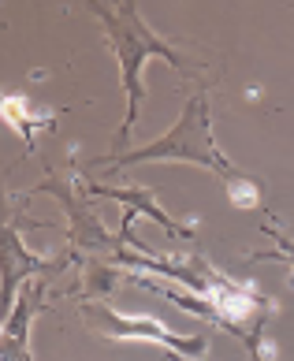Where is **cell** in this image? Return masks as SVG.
<instances>
[{
    "mask_svg": "<svg viewBox=\"0 0 294 361\" xmlns=\"http://www.w3.org/2000/svg\"><path fill=\"white\" fill-rule=\"evenodd\" d=\"M209 302H212V310H216L223 320H246L253 310H257V302L250 298L246 290H235V287H227V283H216V287H209Z\"/></svg>",
    "mask_w": 294,
    "mask_h": 361,
    "instance_id": "obj_1",
    "label": "cell"
},
{
    "mask_svg": "<svg viewBox=\"0 0 294 361\" xmlns=\"http://www.w3.org/2000/svg\"><path fill=\"white\" fill-rule=\"evenodd\" d=\"M112 336L119 339H157V343H171L168 328L160 320H149V317H116V331Z\"/></svg>",
    "mask_w": 294,
    "mask_h": 361,
    "instance_id": "obj_2",
    "label": "cell"
},
{
    "mask_svg": "<svg viewBox=\"0 0 294 361\" xmlns=\"http://www.w3.org/2000/svg\"><path fill=\"white\" fill-rule=\"evenodd\" d=\"M227 197H231V205H235V209H253V205L261 202L257 186L246 183V179H235L231 186H227Z\"/></svg>",
    "mask_w": 294,
    "mask_h": 361,
    "instance_id": "obj_3",
    "label": "cell"
},
{
    "mask_svg": "<svg viewBox=\"0 0 294 361\" xmlns=\"http://www.w3.org/2000/svg\"><path fill=\"white\" fill-rule=\"evenodd\" d=\"M26 116H30V104H26L23 97H16V93H8L4 97V119L11 127H23L19 119H26Z\"/></svg>",
    "mask_w": 294,
    "mask_h": 361,
    "instance_id": "obj_4",
    "label": "cell"
},
{
    "mask_svg": "<svg viewBox=\"0 0 294 361\" xmlns=\"http://www.w3.org/2000/svg\"><path fill=\"white\" fill-rule=\"evenodd\" d=\"M261 357H276V343H261Z\"/></svg>",
    "mask_w": 294,
    "mask_h": 361,
    "instance_id": "obj_5",
    "label": "cell"
}]
</instances>
